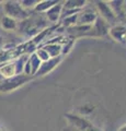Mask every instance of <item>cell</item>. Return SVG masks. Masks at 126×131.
<instances>
[{
  "label": "cell",
  "instance_id": "1",
  "mask_svg": "<svg viewBox=\"0 0 126 131\" xmlns=\"http://www.w3.org/2000/svg\"><path fill=\"white\" fill-rule=\"evenodd\" d=\"M32 78L33 77L22 73V74H17L8 79H2L0 81V93H9L13 90H17L26 82L32 80Z\"/></svg>",
  "mask_w": 126,
  "mask_h": 131
},
{
  "label": "cell",
  "instance_id": "5",
  "mask_svg": "<svg viewBox=\"0 0 126 131\" xmlns=\"http://www.w3.org/2000/svg\"><path fill=\"white\" fill-rule=\"evenodd\" d=\"M66 119L80 131H100V130H98L89 120H87L86 118H83L81 116H78V115L67 114Z\"/></svg>",
  "mask_w": 126,
  "mask_h": 131
},
{
  "label": "cell",
  "instance_id": "17",
  "mask_svg": "<svg viewBox=\"0 0 126 131\" xmlns=\"http://www.w3.org/2000/svg\"><path fill=\"white\" fill-rule=\"evenodd\" d=\"M35 55L38 57L40 60L42 61V62H45V61L51 59V57L48 56V54L45 50H44L43 48H37V49H36V50H35Z\"/></svg>",
  "mask_w": 126,
  "mask_h": 131
},
{
  "label": "cell",
  "instance_id": "15",
  "mask_svg": "<svg viewBox=\"0 0 126 131\" xmlns=\"http://www.w3.org/2000/svg\"><path fill=\"white\" fill-rule=\"evenodd\" d=\"M1 26H2V28H5L7 31H12L18 27V22L12 18H10V16L5 15V16H2V19H1Z\"/></svg>",
  "mask_w": 126,
  "mask_h": 131
},
{
  "label": "cell",
  "instance_id": "23",
  "mask_svg": "<svg viewBox=\"0 0 126 131\" xmlns=\"http://www.w3.org/2000/svg\"><path fill=\"white\" fill-rule=\"evenodd\" d=\"M0 131H1V130H0Z\"/></svg>",
  "mask_w": 126,
  "mask_h": 131
},
{
  "label": "cell",
  "instance_id": "20",
  "mask_svg": "<svg viewBox=\"0 0 126 131\" xmlns=\"http://www.w3.org/2000/svg\"><path fill=\"white\" fill-rule=\"evenodd\" d=\"M119 131H126V125L125 126H123V127H122V128L119 130Z\"/></svg>",
  "mask_w": 126,
  "mask_h": 131
},
{
  "label": "cell",
  "instance_id": "10",
  "mask_svg": "<svg viewBox=\"0 0 126 131\" xmlns=\"http://www.w3.org/2000/svg\"><path fill=\"white\" fill-rule=\"evenodd\" d=\"M0 74L3 79H8V78L17 75V70H15V63L14 61H10V62H6L0 66Z\"/></svg>",
  "mask_w": 126,
  "mask_h": 131
},
{
  "label": "cell",
  "instance_id": "19",
  "mask_svg": "<svg viewBox=\"0 0 126 131\" xmlns=\"http://www.w3.org/2000/svg\"><path fill=\"white\" fill-rule=\"evenodd\" d=\"M75 40H76V39H74V38H70V40H67V42L63 45L62 55L68 54V52L71 50V48H72V46H74V44H75Z\"/></svg>",
  "mask_w": 126,
  "mask_h": 131
},
{
  "label": "cell",
  "instance_id": "21",
  "mask_svg": "<svg viewBox=\"0 0 126 131\" xmlns=\"http://www.w3.org/2000/svg\"><path fill=\"white\" fill-rule=\"evenodd\" d=\"M2 79H3V78H2V77H1V74H0V81H1V80H2Z\"/></svg>",
  "mask_w": 126,
  "mask_h": 131
},
{
  "label": "cell",
  "instance_id": "8",
  "mask_svg": "<svg viewBox=\"0 0 126 131\" xmlns=\"http://www.w3.org/2000/svg\"><path fill=\"white\" fill-rule=\"evenodd\" d=\"M60 60H62V56L57 57V58H51L50 60L45 61V62H42L37 73H36L35 75L36 77H43V75L47 74V73H50L51 71H53L56 68V66L60 62Z\"/></svg>",
  "mask_w": 126,
  "mask_h": 131
},
{
  "label": "cell",
  "instance_id": "4",
  "mask_svg": "<svg viewBox=\"0 0 126 131\" xmlns=\"http://www.w3.org/2000/svg\"><path fill=\"white\" fill-rule=\"evenodd\" d=\"M98 16H99V14H98L95 8L86 6L78 13L77 25H92L98 19Z\"/></svg>",
  "mask_w": 126,
  "mask_h": 131
},
{
  "label": "cell",
  "instance_id": "9",
  "mask_svg": "<svg viewBox=\"0 0 126 131\" xmlns=\"http://www.w3.org/2000/svg\"><path fill=\"white\" fill-rule=\"evenodd\" d=\"M63 5H64L63 1H58L55 6H53L51 9H48L45 12V15L48 22L56 23L57 21H59L60 15H62V11H63Z\"/></svg>",
  "mask_w": 126,
  "mask_h": 131
},
{
  "label": "cell",
  "instance_id": "12",
  "mask_svg": "<svg viewBox=\"0 0 126 131\" xmlns=\"http://www.w3.org/2000/svg\"><path fill=\"white\" fill-rule=\"evenodd\" d=\"M44 50H45L48 56L51 58H57L60 57L62 55V49H63V45L59 44H46L44 47H42Z\"/></svg>",
  "mask_w": 126,
  "mask_h": 131
},
{
  "label": "cell",
  "instance_id": "13",
  "mask_svg": "<svg viewBox=\"0 0 126 131\" xmlns=\"http://www.w3.org/2000/svg\"><path fill=\"white\" fill-rule=\"evenodd\" d=\"M27 61H29V63L31 66V74L35 75L36 73H37V71H38L41 64H42V61H41L38 57L35 55V52H32V54L30 55Z\"/></svg>",
  "mask_w": 126,
  "mask_h": 131
},
{
  "label": "cell",
  "instance_id": "14",
  "mask_svg": "<svg viewBox=\"0 0 126 131\" xmlns=\"http://www.w3.org/2000/svg\"><path fill=\"white\" fill-rule=\"evenodd\" d=\"M58 1H56V0H43V1H38V3L35 6L34 10L35 12H40V13H42V12H46L48 9H51L53 6H55L56 3Z\"/></svg>",
  "mask_w": 126,
  "mask_h": 131
},
{
  "label": "cell",
  "instance_id": "7",
  "mask_svg": "<svg viewBox=\"0 0 126 131\" xmlns=\"http://www.w3.org/2000/svg\"><path fill=\"white\" fill-rule=\"evenodd\" d=\"M108 35L119 43H126V26L123 24H116L114 26H111Z\"/></svg>",
  "mask_w": 126,
  "mask_h": 131
},
{
  "label": "cell",
  "instance_id": "6",
  "mask_svg": "<svg viewBox=\"0 0 126 131\" xmlns=\"http://www.w3.org/2000/svg\"><path fill=\"white\" fill-rule=\"evenodd\" d=\"M110 27L111 26H110L102 18L98 16V19L94 21V23L92 24L90 35L89 36H92V37H103V36L109 34Z\"/></svg>",
  "mask_w": 126,
  "mask_h": 131
},
{
  "label": "cell",
  "instance_id": "3",
  "mask_svg": "<svg viewBox=\"0 0 126 131\" xmlns=\"http://www.w3.org/2000/svg\"><path fill=\"white\" fill-rule=\"evenodd\" d=\"M94 8L99 14L100 18H102L110 26H114L116 24H120L119 19L116 18L114 12L111 9L108 1H95Z\"/></svg>",
  "mask_w": 126,
  "mask_h": 131
},
{
  "label": "cell",
  "instance_id": "22",
  "mask_svg": "<svg viewBox=\"0 0 126 131\" xmlns=\"http://www.w3.org/2000/svg\"><path fill=\"white\" fill-rule=\"evenodd\" d=\"M0 48H1V46H0Z\"/></svg>",
  "mask_w": 126,
  "mask_h": 131
},
{
  "label": "cell",
  "instance_id": "18",
  "mask_svg": "<svg viewBox=\"0 0 126 131\" xmlns=\"http://www.w3.org/2000/svg\"><path fill=\"white\" fill-rule=\"evenodd\" d=\"M20 5H21L24 9L27 10L30 8H35V6L38 3V0H22V1H19Z\"/></svg>",
  "mask_w": 126,
  "mask_h": 131
},
{
  "label": "cell",
  "instance_id": "16",
  "mask_svg": "<svg viewBox=\"0 0 126 131\" xmlns=\"http://www.w3.org/2000/svg\"><path fill=\"white\" fill-rule=\"evenodd\" d=\"M77 20H78V13L66 16V18L62 19L60 21H62L63 26H65L66 28H69V27H72V26L77 25Z\"/></svg>",
  "mask_w": 126,
  "mask_h": 131
},
{
  "label": "cell",
  "instance_id": "2",
  "mask_svg": "<svg viewBox=\"0 0 126 131\" xmlns=\"http://www.w3.org/2000/svg\"><path fill=\"white\" fill-rule=\"evenodd\" d=\"M3 9L7 16H10L13 20H21L24 21L31 15L29 10H25L20 5L19 1H6L3 3Z\"/></svg>",
  "mask_w": 126,
  "mask_h": 131
},
{
  "label": "cell",
  "instance_id": "11",
  "mask_svg": "<svg viewBox=\"0 0 126 131\" xmlns=\"http://www.w3.org/2000/svg\"><path fill=\"white\" fill-rule=\"evenodd\" d=\"M111 9L114 12L116 18L119 19V21H123L126 18L125 9H124V1H108Z\"/></svg>",
  "mask_w": 126,
  "mask_h": 131
}]
</instances>
